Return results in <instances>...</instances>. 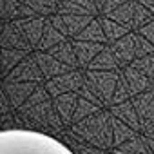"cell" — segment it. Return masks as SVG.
I'll return each mask as SVG.
<instances>
[{
	"mask_svg": "<svg viewBox=\"0 0 154 154\" xmlns=\"http://www.w3.org/2000/svg\"><path fill=\"white\" fill-rule=\"evenodd\" d=\"M0 154H72V150L53 136L27 129H9L0 131Z\"/></svg>",
	"mask_w": 154,
	"mask_h": 154,
	"instance_id": "cell-1",
	"label": "cell"
}]
</instances>
